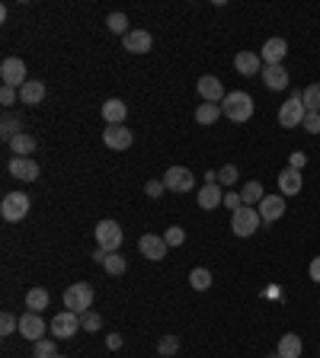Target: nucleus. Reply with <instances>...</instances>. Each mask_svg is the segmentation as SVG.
Segmentation results:
<instances>
[{"instance_id":"nucleus-1","label":"nucleus","mask_w":320,"mask_h":358,"mask_svg":"<svg viewBox=\"0 0 320 358\" xmlns=\"http://www.w3.org/2000/svg\"><path fill=\"white\" fill-rule=\"evenodd\" d=\"M253 96L244 90H234L224 96V102H221V112L228 115L231 122H250V115H253Z\"/></svg>"},{"instance_id":"nucleus-2","label":"nucleus","mask_w":320,"mask_h":358,"mask_svg":"<svg viewBox=\"0 0 320 358\" xmlns=\"http://www.w3.org/2000/svg\"><path fill=\"white\" fill-rule=\"evenodd\" d=\"M259 212H256L253 205H244L237 212L231 214V230L237 234V237H253L256 230H259Z\"/></svg>"},{"instance_id":"nucleus-3","label":"nucleus","mask_w":320,"mask_h":358,"mask_svg":"<svg viewBox=\"0 0 320 358\" xmlns=\"http://www.w3.org/2000/svg\"><path fill=\"white\" fill-rule=\"evenodd\" d=\"M64 307L83 317V313L93 307V285H87V282H77V285H71L67 291H64Z\"/></svg>"},{"instance_id":"nucleus-4","label":"nucleus","mask_w":320,"mask_h":358,"mask_svg":"<svg viewBox=\"0 0 320 358\" xmlns=\"http://www.w3.org/2000/svg\"><path fill=\"white\" fill-rule=\"evenodd\" d=\"M304 115H308V109H304V102H301V93H295V96H288L282 102V109H279V125L282 128H301Z\"/></svg>"},{"instance_id":"nucleus-5","label":"nucleus","mask_w":320,"mask_h":358,"mask_svg":"<svg viewBox=\"0 0 320 358\" xmlns=\"http://www.w3.org/2000/svg\"><path fill=\"white\" fill-rule=\"evenodd\" d=\"M29 208H32V199H29L26 192H10V195H3V202H0L3 221H13V224L26 218Z\"/></svg>"},{"instance_id":"nucleus-6","label":"nucleus","mask_w":320,"mask_h":358,"mask_svg":"<svg viewBox=\"0 0 320 358\" xmlns=\"http://www.w3.org/2000/svg\"><path fill=\"white\" fill-rule=\"evenodd\" d=\"M122 240H125V230L116 224V221H100L96 224V247L106 249V253H116V249L122 247Z\"/></svg>"},{"instance_id":"nucleus-7","label":"nucleus","mask_w":320,"mask_h":358,"mask_svg":"<svg viewBox=\"0 0 320 358\" xmlns=\"http://www.w3.org/2000/svg\"><path fill=\"white\" fill-rule=\"evenodd\" d=\"M77 330H83V326H81V313H74V311L55 313L52 323H48V333H52L55 339H71Z\"/></svg>"},{"instance_id":"nucleus-8","label":"nucleus","mask_w":320,"mask_h":358,"mask_svg":"<svg viewBox=\"0 0 320 358\" xmlns=\"http://www.w3.org/2000/svg\"><path fill=\"white\" fill-rule=\"evenodd\" d=\"M0 80H3V87L23 90V83H26V61H23V58H3V65H0Z\"/></svg>"},{"instance_id":"nucleus-9","label":"nucleus","mask_w":320,"mask_h":358,"mask_svg":"<svg viewBox=\"0 0 320 358\" xmlns=\"http://www.w3.org/2000/svg\"><path fill=\"white\" fill-rule=\"evenodd\" d=\"M164 186L170 192H192V189H195V176H192V170H186V166H170L164 173Z\"/></svg>"},{"instance_id":"nucleus-10","label":"nucleus","mask_w":320,"mask_h":358,"mask_svg":"<svg viewBox=\"0 0 320 358\" xmlns=\"http://www.w3.org/2000/svg\"><path fill=\"white\" fill-rule=\"evenodd\" d=\"M19 336H26L29 342L45 339V320H42L39 313L26 311V313H23V317H19Z\"/></svg>"},{"instance_id":"nucleus-11","label":"nucleus","mask_w":320,"mask_h":358,"mask_svg":"<svg viewBox=\"0 0 320 358\" xmlns=\"http://www.w3.org/2000/svg\"><path fill=\"white\" fill-rule=\"evenodd\" d=\"M195 90H199V96L205 102H224V87H221V80L215 77V74H205V77H199V83H195Z\"/></svg>"},{"instance_id":"nucleus-12","label":"nucleus","mask_w":320,"mask_h":358,"mask_svg":"<svg viewBox=\"0 0 320 358\" xmlns=\"http://www.w3.org/2000/svg\"><path fill=\"white\" fill-rule=\"evenodd\" d=\"M122 45H125V52H131V55H147L151 45H154V38H151L147 29H131V32L122 38Z\"/></svg>"},{"instance_id":"nucleus-13","label":"nucleus","mask_w":320,"mask_h":358,"mask_svg":"<svg viewBox=\"0 0 320 358\" xmlns=\"http://www.w3.org/2000/svg\"><path fill=\"white\" fill-rule=\"evenodd\" d=\"M103 141H106V147H112V150H128L131 147V131L125 128V125H106L103 128Z\"/></svg>"},{"instance_id":"nucleus-14","label":"nucleus","mask_w":320,"mask_h":358,"mask_svg":"<svg viewBox=\"0 0 320 358\" xmlns=\"http://www.w3.org/2000/svg\"><path fill=\"white\" fill-rule=\"evenodd\" d=\"M138 249H141V256L151 259V262H160L167 256V240L164 237H154V234H145V237L138 240Z\"/></svg>"},{"instance_id":"nucleus-15","label":"nucleus","mask_w":320,"mask_h":358,"mask_svg":"<svg viewBox=\"0 0 320 358\" xmlns=\"http://www.w3.org/2000/svg\"><path fill=\"white\" fill-rule=\"evenodd\" d=\"M10 176H17L23 183H36L39 179V164L32 157H13L10 160Z\"/></svg>"},{"instance_id":"nucleus-16","label":"nucleus","mask_w":320,"mask_h":358,"mask_svg":"<svg viewBox=\"0 0 320 358\" xmlns=\"http://www.w3.org/2000/svg\"><path fill=\"white\" fill-rule=\"evenodd\" d=\"M285 55H288V42H285V38H266L263 52H259L263 65H282Z\"/></svg>"},{"instance_id":"nucleus-17","label":"nucleus","mask_w":320,"mask_h":358,"mask_svg":"<svg viewBox=\"0 0 320 358\" xmlns=\"http://www.w3.org/2000/svg\"><path fill=\"white\" fill-rule=\"evenodd\" d=\"M301 186H304V179H301V170H292V166H285L282 173H279V192L288 199V195H298L301 192Z\"/></svg>"},{"instance_id":"nucleus-18","label":"nucleus","mask_w":320,"mask_h":358,"mask_svg":"<svg viewBox=\"0 0 320 358\" xmlns=\"http://www.w3.org/2000/svg\"><path fill=\"white\" fill-rule=\"evenodd\" d=\"M256 212H259L263 221H279L285 214V195H266Z\"/></svg>"},{"instance_id":"nucleus-19","label":"nucleus","mask_w":320,"mask_h":358,"mask_svg":"<svg viewBox=\"0 0 320 358\" xmlns=\"http://www.w3.org/2000/svg\"><path fill=\"white\" fill-rule=\"evenodd\" d=\"M199 208H205V212H215L218 205H224V195H221V186L218 183H209L199 189Z\"/></svg>"},{"instance_id":"nucleus-20","label":"nucleus","mask_w":320,"mask_h":358,"mask_svg":"<svg viewBox=\"0 0 320 358\" xmlns=\"http://www.w3.org/2000/svg\"><path fill=\"white\" fill-rule=\"evenodd\" d=\"M301 349H304L301 336H298V333H285L282 339H279L275 355H279V358H301Z\"/></svg>"},{"instance_id":"nucleus-21","label":"nucleus","mask_w":320,"mask_h":358,"mask_svg":"<svg viewBox=\"0 0 320 358\" xmlns=\"http://www.w3.org/2000/svg\"><path fill=\"white\" fill-rule=\"evenodd\" d=\"M263 83L269 90H285L288 87V71L282 65H266L263 67Z\"/></svg>"},{"instance_id":"nucleus-22","label":"nucleus","mask_w":320,"mask_h":358,"mask_svg":"<svg viewBox=\"0 0 320 358\" xmlns=\"http://www.w3.org/2000/svg\"><path fill=\"white\" fill-rule=\"evenodd\" d=\"M19 102H26V106L45 102V83L42 80H26L23 83V90H19Z\"/></svg>"},{"instance_id":"nucleus-23","label":"nucleus","mask_w":320,"mask_h":358,"mask_svg":"<svg viewBox=\"0 0 320 358\" xmlns=\"http://www.w3.org/2000/svg\"><path fill=\"white\" fill-rule=\"evenodd\" d=\"M125 115H128V106L122 100L103 102V119H106V125H125Z\"/></svg>"},{"instance_id":"nucleus-24","label":"nucleus","mask_w":320,"mask_h":358,"mask_svg":"<svg viewBox=\"0 0 320 358\" xmlns=\"http://www.w3.org/2000/svg\"><path fill=\"white\" fill-rule=\"evenodd\" d=\"M234 67H237V74H244V77H253V74L263 67V58L256 55V52H237Z\"/></svg>"},{"instance_id":"nucleus-25","label":"nucleus","mask_w":320,"mask_h":358,"mask_svg":"<svg viewBox=\"0 0 320 358\" xmlns=\"http://www.w3.org/2000/svg\"><path fill=\"white\" fill-rule=\"evenodd\" d=\"M221 115V102H199V109H195V122L199 125H211V122H218Z\"/></svg>"},{"instance_id":"nucleus-26","label":"nucleus","mask_w":320,"mask_h":358,"mask_svg":"<svg viewBox=\"0 0 320 358\" xmlns=\"http://www.w3.org/2000/svg\"><path fill=\"white\" fill-rule=\"evenodd\" d=\"M48 301H52V298H48V291L45 288H32V291L26 294V311H32V313H42L48 307Z\"/></svg>"},{"instance_id":"nucleus-27","label":"nucleus","mask_w":320,"mask_h":358,"mask_svg":"<svg viewBox=\"0 0 320 358\" xmlns=\"http://www.w3.org/2000/svg\"><path fill=\"white\" fill-rule=\"evenodd\" d=\"M10 150H13V154H17V157H29V154H32V150H36V138L23 131V135H17V138L10 141Z\"/></svg>"},{"instance_id":"nucleus-28","label":"nucleus","mask_w":320,"mask_h":358,"mask_svg":"<svg viewBox=\"0 0 320 358\" xmlns=\"http://www.w3.org/2000/svg\"><path fill=\"white\" fill-rule=\"evenodd\" d=\"M240 199H244V205H259L266 199L263 192V183H256V179H250L244 189H240Z\"/></svg>"},{"instance_id":"nucleus-29","label":"nucleus","mask_w":320,"mask_h":358,"mask_svg":"<svg viewBox=\"0 0 320 358\" xmlns=\"http://www.w3.org/2000/svg\"><path fill=\"white\" fill-rule=\"evenodd\" d=\"M0 135H3V141H13L17 135H23V119H17V115H3V122H0Z\"/></svg>"},{"instance_id":"nucleus-30","label":"nucleus","mask_w":320,"mask_h":358,"mask_svg":"<svg viewBox=\"0 0 320 358\" xmlns=\"http://www.w3.org/2000/svg\"><path fill=\"white\" fill-rule=\"evenodd\" d=\"M103 269H106L109 276H122V272L128 269V262H125V256H122L119 249H116V253H106V259H103Z\"/></svg>"},{"instance_id":"nucleus-31","label":"nucleus","mask_w":320,"mask_h":358,"mask_svg":"<svg viewBox=\"0 0 320 358\" xmlns=\"http://www.w3.org/2000/svg\"><path fill=\"white\" fill-rule=\"evenodd\" d=\"M301 102H304V109H308V112H320V83H311V87H304Z\"/></svg>"},{"instance_id":"nucleus-32","label":"nucleus","mask_w":320,"mask_h":358,"mask_svg":"<svg viewBox=\"0 0 320 358\" xmlns=\"http://www.w3.org/2000/svg\"><path fill=\"white\" fill-rule=\"evenodd\" d=\"M106 26H109V32H116V36H122V38L131 32V29H128V16H125V13H109V16H106Z\"/></svg>"},{"instance_id":"nucleus-33","label":"nucleus","mask_w":320,"mask_h":358,"mask_svg":"<svg viewBox=\"0 0 320 358\" xmlns=\"http://www.w3.org/2000/svg\"><path fill=\"white\" fill-rule=\"evenodd\" d=\"M189 285L195 288V291H209V288H211V272H209V269H192V272H189Z\"/></svg>"},{"instance_id":"nucleus-34","label":"nucleus","mask_w":320,"mask_h":358,"mask_svg":"<svg viewBox=\"0 0 320 358\" xmlns=\"http://www.w3.org/2000/svg\"><path fill=\"white\" fill-rule=\"evenodd\" d=\"M32 355H36V358H55V355H58V342H55V339H39V342H32Z\"/></svg>"},{"instance_id":"nucleus-35","label":"nucleus","mask_w":320,"mask_h":358,"mask_svg":"<svg viewBox=\"0 0 320 358\" xmlns=\"http://www.w3.org/2000/svg\"><path fill=\"white\" fill-rule=\"evenodd\" d=\"M164 240H167V247H183V243H186V230L173 224V227H167Z\"/></svg>"},{"instance_id":"nucleus-36","label":"nucleus","mask_w":320,"mask_h":358,"mask_svg":"<svg viewBox=\"0 0 320 358\" xmlns=\"http://www.w3.org/2000/svg\"><path fill=\"white\" fill-rule=\"evenodd\" d=\"M157 349H160V358H170V355H176V352H180V339H176V336H164Z\"/></svg>"},{"instance_id":"nucleus-37","label":"nucleus","mask_w":320,"mask_h":358,"mask_svg":"<svg viewBox=\"0 0 320 358\" xmlns=\"http://www.w3.org/2000/svg\"><path fill=\"white\" fill-rule=\"evenodd\" d=\"M17 330H19V320L13 313H3V317H0V336H13Z\"/></svg>"},{"instance_id":"nucleus-38","label":"nucleus","mask_w":320,"mask_h":358,"mask_svg":"<svg viewBox=\"0 0 320 358\" xmlns=\"http://www.w3.org/2000/svg\"><path fill=\"white\" fill-rule=\"evenodd\" d=\"M81 326H83V330H90V333H96L103 326V317H100V313H93V311H87L81 317Z\"/></svg>"},{"instance_id":"nucleus-39","label":"nucleus","mask_w":320,"mask_h":358,"mask_svg":"<svg viewBox=\"0 0 320 358\" xmlns=\"http://www.w3.org/2000/svg\"><path fill=\"white\" fill-rule=\"evenodd\" d=\"M218 183H224V186H234V183H237V166H234V164L221 166V170H218Z\"/></svg>"},{"instance_id":"nucleus-40","label":"nucleus","mask_w":320,"mask_h":358,"mask_svg":"<svg viewBox=\"0 0 320 358\" xmlns=\"http://www.w3.org/2000/svg\"><path fill=\"white\" fill-rule=\"evenodd\" d=\"M308 135H320V112H308L304 115V125H301Z\"/></svg>"},{"instance_id":"nucleus-41","label":"nucleus","mask_w":320,"mask_h":358,"mask_svg":"<svg viewBox=\"0 0 320 358\" xmlns=\"http://www.w3.org/2000/svg\"><path fill=\"white\" fill-rule=\"evenodd\" d=\"M164 179H147V186H145V192H147V199H160L164 195Z\"/></svg>"},{"instance_id":"nucleus-42","label":"nucleus","mask_w":320,"mask_h":358,"mask_svg":"<svg viewBox=\"0 0 320 358\" xmlns=\"http://www.w3.org/2000/svg\"><path fill=\"white\" fill-rule=\"evenodd\" d=\"M0 102H3V106H13V102H17V90H13V87H0Z\"/></svg>"},{"instance_id":"nucleus-43","label":"nucleus","mask_w":320,"mask_h":358,"mask_svg":"<svg viewBox=\"0 0 320 358\" xmlns=\"http://www.w3.org/2000/svg\"><path fill=\"white\" fill-rule=\"evenodd\" d=\"M224 208L237 212V208H244V199H240V195H234V192H228V195H224Z\"/></svg>"},{"instance_id":"nucleus-44","label":"nucleus","mask_w":320,"mask_h":358,"mask_svg":"<svg viewBox=\"0 0 320 358\" xmlns=\"http://www.w3.org/2000/svg\"><path fill=\"white\" fill-rule=\"evenodd\" d=\"M308 276H311V282H317V285H320V256L311 259V266H308Z\"/></svg>"},{"instance_id":"nucleus-45","label":"nucleus","mask_w":320,"mask_h":358,"mask_svg":"<svg viewBox=\"0 0 320 358\" xmlns=\"http://www.w3.org/2000/svg\"><path fill=\"white\" fill-rule=\"evenodd\" d=\"M304 164H308V154H304V150H295V154H292V164H288V166H292V170H301Z\"/></svg>"},{"instance_id":"nucleus-46","label":"nucleus","mask_w":320,"mask_h":358,"mask_svg":"<svg viewBox=\"0 0 320 358\" xmlns=\"http://www.w3.org/2000/svg\"><path fill=\"white\" fill-rule=\"evenodd\" d=\"M106 346H109V349H119V346H122V336H119V333H112L109 339H106Z\"/></svg>"},{"instance_id":"nucleus-47","label":"nucleus","mask_w":320,"mask_h":358,"mask_svg":"<svg viewBox=\"0 0 320 358\" xmlns=\"http://www.w3.org/2000/svg\"><path fill=\"white\" fill-rule=\"evenodd\" d=\"M93 259H96V262H100V266H103V259H106V249H100V247H96V253H93Z\"/></svg>"},{"instance_id":"nucleus-48","label":"nucleus","mask_w":320,"mask_h":358,"mask_svg":"<svg viewBox=\"0 0 320 358\" xmlns=\"http://www.w3.org/2000/svg\"><path fill=\"white\" fill-rule=\"evenodd\" d=\"M269 358H279V355H269Z\"/></svg>"},{"instance_id":"nucleus-49","label":"nucleus","mask_w":320,"mask_h":358,"mask_svg":"<svg viewBox=\"0 0 320 358\" xmlns=\"http://www.w3.org/2000/svg\"><path fill=\"white\" fill-rule=\"evenodd\" d=\"M55 358H64V355H55Z\"/></svg>"}]
</instances>
